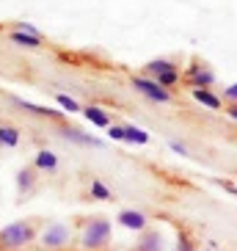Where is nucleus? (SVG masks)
Returning <instances> with one entry per match:
<instances>
[{
  "label": "nucleus",
  "instance_id": "5701e85b",
  "mask_svg": "<svg viewBox=\"0 0 237 251\" xmlns=\"http://www.w3.org/2000/svg\"><path fill=\"white\" fill-rule=\"evenodd\" d=\"M108 135H111L113 141H124V127H121V125H111V127H108Z\"/></svg>",
  "mask_w": 237,
  "mask_h": 251
},
{
  "label": "nucleus",
  "instance_id": "a211bd4d",
  "mask_svg": "<svg viewBox=\"0 0 237 251\" xmlns=\"http://www.w3.org/2000/svg\"><path fill=\"white\" fill-rule=\"evenodd\" d=\"M91 199H99V201H108V199H113L111 196V191L105 188L99 179H91Z\"/></svg>",
  "mask_w": 237,
  "mask_h": 251
},
{
  "label": "nucleus",
  "instance_id": "2eb2a0df",
  "mask_svg": "<svg viewBox=\"0 0 237 251\" xmlns=\"http://www.w3.org/2000/svg\"><path fill=\"white\" fill-rule=\"evenodd\" d=\"M58 166V157L52 155V152H47V149H42L36 155V169H45V171H52Z\"/></svg>",
  "mask_w": 237,
  "mask_h": 251
},
{
  "label": "nucleus",
  "instance_id": "6ab92c4d",
  "mask_svg": "<svg viewBox=\"0 0 237 251\" xmlns=\"http://www.w3.org/2000/svg\"><path fill=\"white\" fill-rule=\"evenodd\" d=\"M179 80H182L179 69H171V72H166V75H160V77H157V83H160L163 89H171V86H177Z\"/></svg>",
  "mask_w": 237,
  "mask_h": 251
},
{
  "label": "nucleus",
  "instance_id": "412c9836",
  "mask_svg": "<svg viewBox=\"0 0 237 251\" xmlns=\"http://www.w3.org/2000/svg\"><path fill=\"white\" fill-rule=\"evenodd\" d=\"M17 185H20V191H28L30 185H33V171L23 169L20 174H17Z\"/></svg>",
  "mask_w": 237,
  "mask_h": 251
},
{
  "label": "nucleus",
  "instance_id": "f257e3e1",
  "mask_svg": "<svg viewBox=\"0 0 237 251\" xmlns=\"http://www.w3.org/2000/svg\"><path fill=\"white\" fill-rule=\"evenodd\" d=\"M77 243L86 251H105L108 243H111V221H105V218H86L80 226Z\"/></svg>",
  "mask_w": 237,
  "mask_h": 251
},
{
  "label": "nucleus",
  "instance_id": "aec40b11",
  "mask_svg": "<svg viewBox=\"0 0 237 251\" xmlns=\"http://www.w3.org/2000/svg\"><path fill=\"white\" fill-rule=\"evenodd\" d=\"M177 251H199V249H196V243H193V237L188 235V232H179V237H177Z\"/></svg>",
  "mask_w": 237,
  "mask_h": 251
},
{
  "label": "nucleus",
  "instance_id": "39448f33",
  "mask_svg": "<svg viewBox=\"0 0 237 251\" xmlns=\"http://www.w3.org/2000/svg\"><path fill=\"white\" fill-rule=\"evenodd\" d=\"M133 89H138L143 97L155 100V102H171V100H174L171 91L163 89V86L157 80H152V77H133Z\"/></svg>",
  "mask_w": 237,
  "mask_h": 251
},
{
  "label": "nucleus",
  "instance_id": "ddd939ff",
  "mask_svg": "<svg viewBox=\"0 0 237 251\" xmlns=\"http://www.w3.org/2000/svg\"><path fill=\"white\" fill-rule=\"evenodd\" d=\"M124 144H138V147H143V144H149V133L141 130V127H135V125H124Z\"/></svg>",
  "mask_w": 237,
  "mask_h": 251
},
{
  "label": "nucleus",
  "instance_id": "dca6fc26",
  "mask_svg": "<svg viewBox=\"0 0 237 251\" xmlns=\"http://www.w3.org/2000/svg\"><path fill=\"white\" fill-rule=\"evenodd\" d=\"M0 144L3 147H17L20 144V130L17 127H0Z\"/></svg>",
  "mask_w": 237,
  "mask_h": 251
},
{
  "label": "nucleus",
  "instance_id": "7ed1b4c3",
  "mask_svg": "<svg viewBox=\"0 0 237 251\" xmlns=\"http://www.w3.org/2000/svg\"><path fill=\"white\" fill-rule=\"evenodd\" d=\"M69 243H72V229L61 221L47 224L42 237H39V246L45 251H64V249H69Z\"/></svg>",
  "mask_w": 237,
  "mask_h": 251
},
{
  "label": "nucleus",
  "instance_id": "0eeeda50",
  "mask_svg": "<svg viewBox=\"0 0 237 251\" xmlns=\"http://www.w3.org/2000/svg\"><path fill=\"white\" fill-rule=\"evenodd\" d=\"M14 102L20 105L23 111L33 113V116H45V119H61V116H64V111H52V108H45V105L28 102V100H23V97H14Z\"/></svg>",
  "mask_w": 237,
  "mask_h": 251
},
{
  "label": "nucleus",
  "instance_id": "bb28decb",
  "mask_svg": "<svg viewBox=\"0 0 237 251\" xmlns=\"http://www.w3.org/2000/svg\"><path fill=\"white\" fill-rule=\"evenodd\" d=\"M207 251H213V249H207Z\"/></svg>",
  "mask_w": 237,
  "mask_h": 251
},
{
  "label": "nucleus",
  "instance_id": "f3484780",
  "mask_svg": "<svg viewBox=\"0 0 237 251\" xmlns=\"http://www.w3.org/2000/svg\"><path fill=\"white\" fill-rule=\"evenodd\" d=\"M55 100H58V105L64 108V111H69V113H83V108L77 105V100H72L69 94H55Z\"/></svg>",
  "mask_w": 237,
  "mask_h": 251
},
{
  "label": "nucleus",
  "instance_id": "4be33fe9",
  "mask_svg": "<svg viewBox=\"0 0 237 251\" xmlns=\"http://www.w3.org/2000/svg\"><path fill=\"white\" fill-rule=\"evenodd\" d=\"M226 105H237V83H232V86H226L223 89V97H221Z\"/></svg>",
  "mask_w": 237,
  "mask_h": 251
},
{
  "label": "nucleus",
  "instance_id": "b1692460",
  "mask_svg": "<svg viewBox=\"0 0 237 251\" xmlns=\"http://www.w3.org/2000/svg\"><path fill=\"white\" fill-rule=\"evenodd\" d=\"M218 185H221L223 191H229V193H235V196H237V185L235 182H229V179H218Z\"/></svg>",
  "mask_w": 237,
  "mask_h": 251
},
{
  "label": "nucleus",
  "instance_id": "a878e982",
  "mask_svg": "<svg viewBox=\"0 0 237 251\" xmlns=\"http://www.w3.org/2000/svg\"><path fill=\"white\" fill-rule=\"evenodd\" d=\"M223 111H226V116H229V119H235V122H237V105H226Z\"/></svg>",
  "mask_w": 237,
  "mask_h": 251
},
{
  "label": "nucleus",
  "instance_id": "9b49d317",
  "mask_svg": "<svg viewBox=\"0 0 237 251\" xmlns=\"http://www.w3.org/2000/svg\"><path fill=\"white\" fill-rule=\"evenodd\" d=\"M171 69H179L174 61H168V58H157V61H149L146 67H143V72H146V77H152V80H157L160 75H166V72H171Z\"/></svg>",
  "mask_w": 237,
  "mask_h": 251
},
{
  "label": "nucleus",
  "instance_id": "6e6552de",
  "mask_svg": "<svg viewBox=\"0 0 237 251\" xmlns=\"http://www.w3.org/2000/svg\"><path fill=\"white\" fill-rule=\"evenodd\" d=\"M190 94H193V100H196V102H201L204 108H210V111H221L223 100L215 94L213 89H190Z\"/></svg>",
  "mask_w": 237,
  "mask_h": 251
},
{
  "label": "nucleus",
  "instance_id": "9d476101",
  "mask_svg": "<svg viewBox=\"0 0 237 251\" xmlns=\"http://www.w3.org/2000/svg\"><path fill=\"white\" fill-rule=\"evenodd\" d=\"M61 135H64L67 141H74V144H86V147H102V141H99V138L80 133L77 127H61Z\"/></svg>",
  "mask_w": 237,
  "mask_h": 251
},
{
  "label": "nucleus",
  "instance_id": "1a4fd4ad",
  "mask_svg": "<svg viewBox=\"0 0 237 251\" xmlns=\"http://www.w3.org/2000/svg\"><path fill=\"white\" fill-rule=\"evenodd\" d=\"M135 251H163V235L157 229H143L141 243H138Z\"/></svg>",
  "mask_w": 237,
  "mask_h": 251
},
{
  "label": "nucleus",
  "instance_id": "4468645a",
  "mask_svg": "<svg viewBox=\"0 0 237 251\" xmlns=\"http://www.w3.org/2000/svg\"><path fill=\"white\" fill-rule=\"evenodd\" d=\"M11 42L20 47H42V36H33L25 30H11Z\"/></svg>",
  "mask_w": 237,
  "mask_h": 251
},
{
  "label": "nucleus",
  "instance_id": "f8f14e48",
  "mask_svg": "<svg viewBox=\"0 0 237 251\" xmlns=\"http://www.w3.org/2000/svg\"><path fill=\"white\" fill-rule=\"evenodd\" d=\"M83 116L89 119L94 127H111V116L102 111V108H96V105H89V108H83Z\"/></svg>",
  "mask_w": 237,
  "mask_h": 251
},
{
  "label": "nucleus",
  "instance_id": "423d86ee",
  "mask_svg": "<svg viewBox=\"0 0 237 251\" xmlns=\"http://www.w3.org/2000/svg\"><path fill=\"white\" fill-rule=\"evenodd\" d=\"M116 221L124 229H133V232H143L146 229V215L138 213V210H121Z\"/></svg>",
  "mask_w": 237,
  "mask_h": 251
},
{
  "label": "nucleus",
  "instance_id": "393cba45",
  "mask_svg": "<svg viewBox=\"0 0 237 251\" xmlns=\"http://www.w3.org/2000/svg\"><path fill=\"white\" fill-rule=\"evenodd\" d=\"M171 149H174V152H177V155H188L185 144H179V141H171Z\"/></svg>",
  "mask_w": 237,
  "mask_h": 251
},
{
  "label": "nucleus",
  "instance_id": "20e7f679",
  "mask_svg": "<svg viewBox=\"0 0 237 251\" xmlns=\"http://www.w3.org/2000/svg\"><path fill=\"white\" fill-rule=\"evenodd\" d=\"M182 80H185L190 89H210L215 83V72L210 67H204V64H199V61H193Z\"/></svg>",
  "mask_w": 237,
  "mask_h": 251
},
{
  "label": "nucleus",
  "instance_id": "f03ea898",
  "mask_svg": "<svg viewBox=\"0 0 237 251\" xmlns=\"http://www.w3.org/2000/svg\"><path fill=\"white\" fill-rule=\"evenodd\" d=\"M33 237H36V229H33L30 221H14V224H8V226L0 229V246L8 249V251H17V249L30 246Z\"/></svg>",
  "mask_w": 237,
  "mask_h": 251
}]
</instances>
